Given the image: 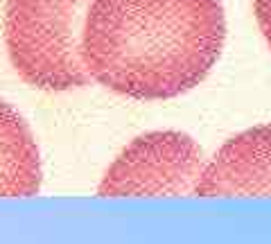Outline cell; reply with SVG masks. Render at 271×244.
Wrapping results in <instances>:
<instances>
[{
    "mask_svg": "<svg viewBox=\"0 0 271 244\" xmlns=\"http://www.w3.org/2000/svg\"><path fill=\"white\" fill-rule=\"evenodd\" d=\"M224 41L222 0H93L82 54L113 93L170 100L204 82Z\"/></svg>",
    "mask_w": 271,
    "mask_h": 244,
    "instance_id": "cell-1",
    "label": "cell"
},
{
    "mask_svg": "<svg viewBox=\"0 0 271 244\" xmlns=\"http://www.w3.org/2000/svg\"><path fill=\"white\" fill-rule=\"evenodd\" d=\"M93 0H7L5 43L23 82L43 91H73L91 82L82 54Z\"/></svg>",
    "mask_w": 271,
    "mask_h": 244,
    "instance_id": "cell-2",
    "label": "cell"
},
{
    "mask_svg": "<svg viewBox=\"0 0 271 244\" xmlns=\"http://www.w3.org/2000/svg\"><path fill=\"white\" fill-rule=\"evenodd\" d=\"M199 145L181 131L138 136L106 170L97 192L118 195H197L204 174Z\"/></svg>",
    "mask_w": 271,
    "mask_h": 244,
    "instance_id": "cell-3",
    "label": "cell"
},
{
    "mask_svg": "<svg viewBox=\"0 0 271 244\" xmlns=\"http://www.w3.org/2000/svg\"><path fill=\"white\" fill-rule=\"evenodd\" d=\"M199 197L271 195V125L233 136L204 167Z\"/></svg>",
    "mask_w": 271,
    "mask_h": 244,
    "instance_id": "cell-4",
    "label": "cell"
},
{
    "mask_svg": "<svg viewBox=\"0 0 271 244\" xmlns=\"http://www.w3.org/2000/svg\"><path fill=\"white\" fill-rule=\"evenodd\" d=\"M41 190L39 147L27 122L0 100V197H32Z\"/></svg>",
    "mask_w": 271,
    "mask_h": 244,
    "instance_id": "cell-5",
    "label": "cell"
},
{
    "mask_svg": "<svg viewBox=\"0 0 271 244\" xmlns=\"http://www.w3.org/2000/svg\"><path fill=\"white\" fill-rule=\"evenodd\" d=\"M253 9H255L260 32H262L264 41L271 48V0H253Z\"/></svg>",
    "mask_w": 271,
    "mask_h": 244,
    "instance_id": "cell-6",
    "label": "cell"
}]
</instances>
